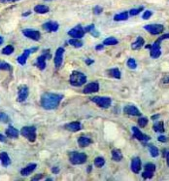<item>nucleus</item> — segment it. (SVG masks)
<instances>
[{
  "label": "nucleus",
  "instance_id": "obj_1",
  "mask_svg": "<svg viewBox=\"0 0 169 181\" xmlns=\"http://www.w3.org/2000/svg\"><path fill=\"white\" fill-rule=\"evenodd\" d=\"M62 98H63L62 95L45 92L41 96V105L46 110H53V109H56L59 105Z\"/></svg>",
  "mask_w": 169,
  "mask_h": 181
},
{
  "label": "nucleus",
  "instance_id": "obj_2",
  "mask_svg": "<svg viewBox=\"0 0 169 181\" xmlns=\"http://www.w3.org/2000/svg\"><path fill=\"white\" fill-rule=\"evenodd\" d=\"M169 38V33L167 34H163L161 35L159 39H157L152 45H151V48H150V56L152 58H157L160 57L161 55V50H160V42L162 40L164 39H168Z\"/></svg>",
  "mask_w": 169,
  "mask_h": 181
},
{
  "label": "nucleus",
  "instance_id": "obj_3",
  "mask_svg": "<svg viewBox=\"0 0 169 181\" xmlns=\"http://www.w3.org/2000/svg\"><path fill=\"white\" fill-rule=\"evenodd\" d=\"M69 82L74 87H81L86 82V77L84 73L80 72V71H73L72 74L70 75Z\"/></svg>",
  "mask_w": 169,
  "mask_h": 181
},
{
  "label": "nucleus",
  "instance_id": "obj_4",
  "mask_svg": "<svg viewBox=\"0 0 169 181\" xmlns=\"http://www.w3.org/2000/svg\"><path fill=\"white\" fill-rule=\"evenodd\" d=\"M20 134L30 142H34L36 140V128L34 126H26L20 130Z\"/></svg>",
  "mask_w": 169,
  "mask_h": 181
},
{
  "label": "nucleus",
  "instance_id": "obj_5",
  "mask_svg": "<svg viewBox=\"0 0 169 181\" xmlns=\"http://www.w3.org/2000/svg\"><path fill=\"white\" fill-rule=\"evenodd\" d=\"M68 156H69V161L72 164H82L86 163V155L85 153L70 152Z\"/></svg>",
  "mask_w": 169,
  "mask_h": 181
},
{
  "label": "nucleus",
  "instance_id": "obj_6",
  "mask_svg": "<svg viewBox=\"0 0 169 181\" xmlns=\"http://www.w3.org/2000/svg\"><path fill=\"white\" fill-rule=\"evenodd\" d=\"M91 101L101 108H109L112 103V100L108 96H94L91 97Z\"/></svg>",
  "mask_w": 169,
  "mask_h": 181
},
{
  "label": "nucleus",
  "instance_id": "obj_7",
  "mask_svg": "<svg viewBox=\"0 0 169 181\" xmlns=\"http://www.w3.org/2000/svg\"><path fill=\"white\" fill-rule=\"evenodd\" d=\"M85 33H86L85 27L81 26V25L75 26V27H73L72 29H70L68 31V35L73 37V38H76V39H80V38H83L85 36Z\"/></svg>",
  "mask_w": 169,
  "mask_h": 181
},
{
  "label": "nucleus",
  "instance_id": "obj_8",
  "mask_svg": "<svg viewBox=\"0 0 169 181\" xmlns=\"http://www.w3.org/2000/svg\"><path fill=\"white\" fill-rule=\"evenodd\" d=\"M144 28L150 32L151 34L152 35H157V34H160L164 30V26L162 25H157V24H154V25H147L144 26Z\"/></svg>",
  "mask_w": 169,
  "mask_h": 181
},
{
  "label": "nucleus",
  "instance_id": "obj_9",
  "mask_svg": "<svg viewBox=\"0 0 169 181\" xmlns=\"http://www.w3.org/2000/svg\"><path fill=\"white\" fill-rule=\"evenodd\" d=\"M28 94H29V91H28V87L26 85H20L18 89V98L17 100L19 102H24L26 100V98L28 97Z\"/></svg>",
  "mask_w": 169,
  "mask_h": 181
},
{
  "label": "nucleus",
  "instance_id": "obj_10",
  "mask_svg": "<svg viewBox=\"0 0 169 181\" xmlns=\"http://www.w3.org/2000/svg\"><path fill=\"white\" fill-rule=\"evenodd\" d=\"M36 50H38V48H31V49H26V50L24 51L23 55H20V56L17 58V62L21 64V65H24L26 63V60L28 58V57L30 56L31 53H34Z\"/></svg>",
  "mask_w": 169,
  "mask_h": 181
},
{
  "label": "nucleus",
  "instance_id": "obj_11",
  "mask_svg": "<svg viewBox=\"0 0 169 181\" xmlns=\"http://www.w3.org/2000/svg\"><path fill=\"white\" fill-rule=\"evenodd\" d=\"M23 34L25 37L29 38V39L34 40V41H38L40 39V37H41L40 32L37 31V30H33V29H24L23 30Z\"/></svg>",
  "mask_w": 169,
  "mask_h": 181
},
{
  "label": "nucleus",
  "instance_id": "obj_12",
  "mask_svg": "<svg viewBox=\"0 0 169 181\" xmlns=\"http://www.w3.org/2000/svg\"><path fill=\"white\" fill-rule=\"evenodd\" d=\"M132 131H133V136L136 139H138L140 141H143V142H147L148 140H150V136L144 134L138 128L132 127Z\"/></svg>",
  "mask_w": 169,
  "mask_h": 181
},
{
  "label": "nucleus",
  "instance_id": "obj_13",
  "mask_svg": "<svg viewBox=\"0 0 169 181\" xmlns=\"http://www.w3.org/2000/svg\"><path fill=\"white\" fill-rule=\"evenodd\" d=\"M63 54H64V49L63 48H58L56 52V56H54V65L56 67L61 66L62 60H63Z\"/></svg>",
  "mask_w": 169,
  "mask_h": 181
},
{
  "label": "nucleus",
  "instance_id": "obj_14",
  "mask_svg": "<svg viewBox=\"0 0 169 181\" xmlns=\"http://www.w3.org/2000/svg\"><path fill=\"white\" fill-rule=\"evenodd\" d=\"M99 91V84L97 82H91L84 88V94H92Z\"/></svg>",
  "mask_w": 169,
  "mask_h": 181
},
{
  "label": "nucleus",
  "instance_id": "obj_15",
  "mask_svg": "<svg viewBox=\"0 0 169 181\" xmlns=\"http://www.w3.org/2000/svg\"><path fill=\"white\" fill-rule=\"evenodd\" d=\"M123 112L127 115H131V116H140L141 115L140 110L134 105H127L123 108Z\"/></svg>",
  "mask_w": 169,
  "mask_h": 181
},
{
  "label": "nucleus",
  "instance_id": "obj_16",
  "mask_svg": "<svg viewBox=\"0 0 169 181\" xmlns=\"http://www.w3.org/2000/svg\"><path fill=\"white\" fill-rule=\"evenodd\" d=\"M43 28L48 32H54L58 29V24L56 21H48L43 25Z\"/></svg>",
  "mask_w": 169,
  "mask_h": 181
},
{
  "label": "nucleus",
  "instance_id": "obj_17",
  "mask_svg": "<svg viewBox=\"0 0 169 181\" xmlns=\"http://www.w3.org/2000/svg\"><path fill=\"white\" fill-rule=\"evenodd\" d=\"M64 128L67 130L72 131V133H76V131H79L82 129V125L80 122H72V123L66 124L64 126Z\"/></svg>",
  "mask_w": 169,
  "mask_h": 181
},
{
  "label": "nucleus",
  "instance_id": "obj_18",
  "mask_svg": "<svg viewBox=\"0 0 169 181\" xmlns=\"http://www.w3.org/2000/svg\"><path fill=\"white\" fill-rule=\"evenodd\" d=\"M5 134H6V135L10 138H18L19 134H20V131L16 128H14L13 126H9L8 129L6 130V131H5Z\"/></svg>",
  "mask_w": 169,
  "mask_h": 181
},
{
  "label": "nucleus",
  "instance_id": "obj_19",
  "mask_svg": "<svg viewBox=\"0 0 169 181\" xmlns=\"http://www.w3.org/2000/svg\"><path fill=\"white\" fill-rule=\"evenodd\" d=\"M140 169H141V160L140 158L135 157L131 161V171L134 173H139Z\"/></svg>",
  "mask_w": 169,
  "mask_h": 181
},
{
  "label": "nucleus",
  "instance_id": "obj_20",
  "mask_svg": "<svg viewBox=\"0 0 169 181\" xmlns=\"http://www.w3.org/2000/svg\"><path fill=\"white\" fill-rule=\"evenodd\" d=\"M36 164H29L28 166H26L25 168H24L23 169L20 171V174L23 175V176H27V175H29L30 173H32L34 172V169L36 168Z\"/></svg>",
  "mask_w": 169,
  "mask_h": 181
},
{
  "label": "nucleus",
  "instance_id": "obj_21",
  "mask_svg": "<svg viewBox=\"0 0 169 181\" xmlns=\"http://www.w3.org/2000/svg\"><path fill=\"white\" fill-rule=\"evenodd\" d=\"M0 161H1L2 166L7 168L8 166L11 164V159L9 157V155L7 154L6 152H1L0 153Z\"/></svg>",
  "mask_w": 169,
  "mask_h": 181
},
{
  "label": "nucleus",
  "instance_id": "obj_22",
  "mask_svg": "<svg viewBox=\"0 0 169 181\" xmlns=\"http://www.w3.org/2000/svg\"><path fill=\"white\" fill-rule=\"evenodd\" d=\"M46 59H47V58L45 57V55H42V56L37 58L36 64H37L38 68H39L40 70H44L45 69V67H46Z\"/></svg>",
  "mask_w": 169,
  "mask_h": 181
},
{
  "label": "nucleus",
  "instance_id": "obj_23",
  "mask_svg": "<svg viewBox=\"0 0 169 181\" xmlns=\"http://www.w3.org/2000/svg\"><path fill=\"white\" fill-rule=\"evenodd\" d=\"M145 44V41L142 37H138L137 39H136L131 45V48L132 50H139V49H141Z\"/></svg>",
  "mask_w": 169,
  "mask_h": 181
},
{
  "label": "nucleus",
  "instance_id": "obj_24",
  "mask_svg": "<svg viewBox=\"0 0 169 181\" xmlns=\"http://www.w3.org/2000/svg\"><path fill=\"white\" fill-rule=\"evenodd\" d=\"M91 143H92V140L89 138H86V136H81L78 139V144L80 147H86Z\"/></svg>",
  "mask_w": 169,
  "mask_h": 181
},
{
  "label": "nucleus",
  "instance_id": "obj_25",
  "mask_svg": "<svg viewBox=\"0 0 169 181\" xmlns=\"http://www.w3.org/2000/svg\"><path fill=\"white\" fill-rule=\"evenodd\" d=\"M112 159H113V161H115V162L122 161L123 154H122L121 150H119V149H113L112 150Z\"/></svg>",
  "mask_w": 169,
  "mask_h": 181
},
{
  "label": "nucleus",
  "instance_id": "obj_26",
  "mask_svg": "<svg viewBox=\"0 0 169 181\" xmlns=\"http://www.w3.org/2000/svg\"><path fill=\"white\" fill-rule=\"evenodd\" d=\"M85 30H86V32H90V33L94 37H98V36H99V32L95 29V25H90L86 26Z\"/></svg>",
  "mask_w": 169,
  "mask_h": 181
},
{
  "label": "nucleus",
  "instance_id": "obj_27",
  "mask_svg": "<svg viewBox=\"0 0 169 181\" xmlns=\"http://www.w3.org/2000/svg\"><path fill=\"white\" fill-rule=\"evenodd\" d=\"M128 12H122V13H119V14H117L115 17H114V21H127L128 19Z\"/></svg>",
  "mask_w": 169,
  "mask_h": 181
},
{
  "label": "nucleus",
  "instance_id": "obj_28",
  "mask_svg": "<svg viewBox=\"0 0 169 181\" xmlns=\"http://www.w3.org/2000/svg\"><path fill=\"white\" fill-rule=\"evenodd\" d=\"M34 11L38 14H46L49 12V7L46 5H36L34 7Z\"/></svg>",
  "mask_w": 169,
  "mask_h": 181
},
{
  "label": "nucleus",
  "instance_id": "obj_29",
  "mask_svg": "<svg viewBox=\"0 0 169 181\" xmlns=\"http://www.w3.org/2000/svg\"><path fill=\"white\" fill-rule=\"evenodd\" d=\"M108 74L113 78L116 79H119L121 78V71H119L118 68H112L108 70Z\"/></svg>",
  "mask_w": 169,
  "mask_h": 181
},
{
  "label": "nucleus",
  "instance_id": "obj_30",
  "mask_svg": "<svg viewBox=\"0 0 169 181\" xmlns=\"http://www.w3.org/2000/svg\"><path fill=\"white\" fill-rule=\"evenodd\" d=\"M148 147H149V151H150V154H151L152 157L156 158V157H157V156L160 155V151H159V149H157V148L155 145L149 144Z\"/></svg>",
  "mask_w": 169,
  "mask_h": 181
},
{
  "label": "nucleus",
  "instance_id": "obj_31",
  "mask_svg": "<svg viewBox=\"0 0 169 181\" xmlns=\"http://www.w3.org/2000/svg\"><path fill=\"white\" fill-rule=\"evenodd\" d=\"M118 43H119V41L116 39V38H114V37H109V38H107V39H105L104 41H103V45H105V46L117 45Z\"/></svg>",
  "mask_w": 169,
  "mask_h": 181
},
{
  "label": "nucleus",
  "instance_id": "obj_32",
  "mask_svg": "<svg viewBox=\"0 0 169 181\" xmlns=\"http://www.w3.org/2000/svg\"><path fill=\"white\" fill-rule=\"evenodd\" d=\"M154 130L156 133H163L164 131V124L163 122H157L156 124L154 125Z\"/></svg>",
  "mask_w": 169,
  "mask_h": 181
},
{
  "label": "nucleus",
  "instance_id": "obj_33",
  "mask_svg": "<svg viewBox=\"0 0 169 181\" xmlns=\"http://www.w3.org/2000/svg\"><path fill=\"white\" fill-rule=\"evenodd\" d=\"M68 43H69L71 46L75 47V48H80V47L83 46V42H81L80 40L76 39V38H72V39H70V40L68 41Z\"/></svg>",
  "mask_w": 169,
  "mask_h": 181
},
{
  "label": "nucleus",
  "instance_id": "obj_34",
  "mask_svg": "<svg viewBox=\"0 0 169 181\" xmlns=\"http://www.w3.org/2000/svg\"><path fill=\"white\" fill-rule=\"evenodd\" d=\"M105 164V160L102 157H96L94 160V166L97 168H102Z\"/></svg>",
  "mask_w": 169,
  "mask_h": 181
},
{
  "label": "nucleus",
  "instance_id": "obj_35",
  "mask_svg": "<svg viewBox=\"0 0 169 181\" xmlns=\"http://www.w3.org/2000/svg\"><path fill=\"white\" fill-rule=\"evenodd\" d=\"M13 52H14V47L12 45H8L2 50V54L6 55V56H9V55L13 54Z\"/></svg>",
  "mask_w": 169,
  "mask_h": 181
},
{
  "label": "nucleus",
  "instance_id": "obj_36",
  "mask_svg": "<svg viewBox=\"0 0 169 181\" xmlns=\"http://www.w3.org/2000/svg\"><path fill=\"white\" fill-rule=\"evenodd\" d=\"M0 70H6V71H10V70H12V66H11V64H9L8 62H0Z\"/></svg>",
  "mask_w": 169,
  "mask_h": 181
},
{
  "label": "nucleus",
  "instance_id": "obj_37",
  "mask_svg": "<svg viewBox=\"0 0 169 181\" xmlns=\"http://www.w3.org/2000/svg\"><path fill=\"white\" fill-rule=\"evenodd\" d=\"M127 66L130 68V69H135L136 67H137V63H136L135 59L134 58H129L127 60Z\"/></svg>",
  "mask_w": 169,
  "mask_h": 181
},
{
  "label": "nucleus",
  "instance_id": "obj_38",
  "mask_svg": "<svg viewBox=\"0 0 169 181\" xmlns=\"http://www.w3.org/2000/svg\"><path fill=\"white\" fill-rule=\"evenodd\" d=\"M138 125L140 126L141 128H145L147 125H148V119L146 117H141L138 120Z\"/></svg>",
  "mask_w": 169,
  "mask_h": 181
},
{
  "label": "nucleus",
  "instance_id": "obj_39",
  "mask_svg": "<svg viewBox=\"0 0 169 181\" xmlns=\"http://www.w3.org/2000/svg\"><path fill=\"white\" fill-rule=\"evenodd\" d=\"M10 121V118L9 116L4 112H0V122L2 123H8Z\"/></svg>",
  "mask_w": 169,
  "mask_h": 181
},
{
  "label": "nucleus",
  "instance_id": "obj_40",
  "mask_svg": "<svg viewBox=\"0 0 169 181\" xmlns=\"http://www.w3.org/2000/svg\"><path fill=\"white\" fill-rule=\"evenodd\" d=\"M152 176H154V172H150V171H145L143 173H142V177L144 179H150L152 178Z\"/></svg>",
  "mask_w": 169,
  "mask_h": 181
},
{
  "label": "nucleus",
  "instance_id": "obj_41",
  "mask_svg": "<svg viewBox=\"0 0 169 181\" xmlns=\"http://www.w3.org/2000/svg\"><path fill=\"white\" fill-rule=\"evenodd\" d=\"M141 11H143V7H140V8H137V9H131L129 11V15L130 16H136V15H138Z\"/></svg>",
  "mask_w": 169,
  "mask_h": 181
},
{
  "label": "nucleus",
  "instance_id": "obj_42",
  "mask_svg": "<svg viewBox=\"0 0 169 181\" xmlns=\"http://www.w3.org/2000/svg\"><path fill=\"white\" fill-rule=\"evenodd\" d=\"M145 171H150V172H155L156 166H155L154 164H147L146 166H145Z\"/></svg>",
  "mask_w": 169,
  "mask_h": 181
},
{
  "label": "nucleus",
  "instance_id": "obj_43",
  "mask_svg": "<svg viewBox=\"0 0 169 181\" xmlns=\"http://www.w3.org/2000/svg\"><path fill=\"white\" fill-rule=\"evenodd\" d=\"M152 11L147 10V11H145V12H144V14H143V16H142V18H143L144 20H149V19L152 17Z\"/></svg>",
  "mask_w": 169,
  "mask_h": 181
},
{
  "label": "nucleus",
  "instance_id": "obj_44",
  "mask_svg": "<svg viewBox=\"0 0 169 181\" xmlns=\"http://www.w3.org/2000/svg\"><path fill=\"white\" fill-rule=\"evenodd\" d=\"M92 11H94V15H100L103 12V8L101 6H95Z\"/></svg>",
  "mask_w": 169,
  "mask_h": 181
},
{
  "label": "nucleus",
  "instance_id": "obj_45",
  "mask_svg": "<svg viewBox=\"0 0 169 181\" xmlns=\"http://www.w3.org/2000/svg\"><path fill=\"white\" fill-rule=\"evenodd\" d=\"M159 141H160V142H166L167 141V138H166V136H164V135H160V136H159Z\"/></svg>",
  "mask_w": 169,
  "mask_h": 181
},
{
  "label": "nucleus",
  "instance_id": "obj_46",
  "mask_svg": "<svg viewBox=\"0 0 169 181\" xmlns=\"http://www.w3.org/2000/svg\"><path fill=\"white\" fill-rule=\"evenodd\" d=\"M43 55H45V57L47 58V59L48 58H51V55H50V50H46L45 52H44V54Z\"/></svg>",
  "mask_w": 169,
  "mask_h": 181
},
{
  "label": "nucleus",
  "instance_id": "obj_47",
  "mask_svg": "<svg viewBox=\"0 0 169 181\" xmlns=\"http://www.w3.org/2000/svg\"><path fill=\"white\" fill-rule=\"evenodd\" d=\"M103 48H104V45H97L96 47H95V49L97 51H101V50H103Z\"/></svg>",
  "mask_w": 169,
  "mask_h": 181
},
{
  "label": "nucleus",
  "instance_id": "obj_48",
  "mask_svg": "<svg viewBox=\"0 0 169 181\" xmlns=\"http://www.w3.org/2000/svg\"><path fill=\"white\" fill-rule=\"evenodd\" d=\"M42 176H43L42 174H38L37 176H35V177L32 178V180H39V179H41V178H42Z\"/></svg>",
  "mask_w": 169,
  "mask_h": 181
},
{
  "label": "nucleus",
  "instance_id": "obj_49",
  "mask_svg": "<svg viewBox=\"0 0 169 181\" xmlns=\"http://www.w3.org/2000/svg\"><path fill=\"white\" fill-rule=\"evenodd\" d=\"M94 60H92V59H86V64H88V65H90V64H92V63H94Z\"/></svg>",
  "mask_w": 169,
  "mask_h": 181
},
{
  "label": "nucleus",
  "instance_id": "obj_50",
  "mask_svg": "<svg viewBox=\"0 0 169 181\" xmlns=\"http://www.w3.org/2000/svg\"><path fill=\"white\" fill-rule=\"evenodd\" d=\"M53 173H57V172H59V168H57V167L53 168Z\"/></svg>",
  "mask_w": 169,
  "mask_h": 181
},
{
  "label": "nucleus",
  "instance_id": "obj_51",
  "mask_svg": "<svg viewBox=\"0 0 169 181\" xmlns=\"http://www.w3.org/2000/svg\"><path fill=\"white\" fill-rule=\"evenodd\" d=\"M2 3L4 2H16V1H19V0H0Z\"/></svg>",
  "mask_w": 169,
  "mask_h": 181
},
{
  "label": "nucleus",
  "instance_id": "obj_52",
  "mask_svg": "<svg viewBox=\"0 0 169 181\" xmlns=\"http://www.w3.org/2000/svg\"><path fill=\"white\" fill-rule=\"evenodd\" d=\"M162 82H163V83H165V84L169 83V76H167V77H165L164 79H163Z\"/></svg>",
  "mask_w": 169,
  "mask_h": 181
},
{
  "label": "nucleus",
  "instance_id": "obj_53",
  "mask_svg": "<svg viewBox=\"0 0 169 181\" xmlns=\"http://www.w3.org/2000/svg\"><path fill=\"white\" fill-rule=\"evenodd\" d=\"M159 118H160V115H159V114L152 115V120H156V119H159Z\"/></svg>",
  "mask_w": 169,
  "mask_h": 181
},
{
  "label": "nucleus",
  "instance_id": "obj_54",
  "mask_svg": "<svg viewBox=\"0 0 169 181\" xmlns=\"http://www.w3.org/2000/svg\"><path fill=\"white\" fill-rule=\"evenodd\" d=\"M166 162H167V164H168V167H169V150H168L167 154H166Z\"/></svg>",
  "mask_w": 169,
  "mask_h": 181
},
{
  "label": "nucleus",
  "instance_id": "obj_55",
  "mask_svg": "<svg viewBox=\"0 0 169 181\" xmlns=\"http://www.w3.org/2000/svg\"><path fill=\"white\" fill-rule=\"evenodd\" d=\"M5 140H6V138H5V136H3L1 134H0V141H5Z\"/></svg>",
  "mask_w": 169,
  "mask_h": 181
},
{
  "label": "nucleus",
  "instance_id": "obj_56",
  "mask_svg": "<svg viewBox=\"0 0 169 181\" xmlns=\"http://www.w3.org/2000/svg\"><path fill=\"white\" fill-rule=\"evenodd\" d=\"M31 14V12H30V11H28V12H26V13H24L23 14V17H26V16H29Z\"/></svg>",
  "mask_w": 169,
  "mask_h": 181
},
{
  "label": "nucleus",
  "instance_id": "obj_57",
  "mask_svg": "<svg viewBox=\"0 0 169 181\" xmlns=\"http://www.w3.org/2000/svg\"><path fill=\"white\" fill-rule=\"evenodd\" d=\"M3 40H4V39H3V37H2V36H0V45H1V44L3 43Z\"/></svg>",
  "mask_w": 169,
  "mask_h": 181
},
{
  "label": "nucleus",
  "instance_id": "obj_58",
  "mask_svg": "<svg viewBox=\"0 0 169 181\" xmlns=\"http://www.w3.org/2000/svg\"><path fill=\"white\" fill-rule=\"evenodd\" d=\"M91 172V166L88 167V172Z\"/></svg>",
  "mask_w": 169,
  "mask_h": 181
}]
</instances>
